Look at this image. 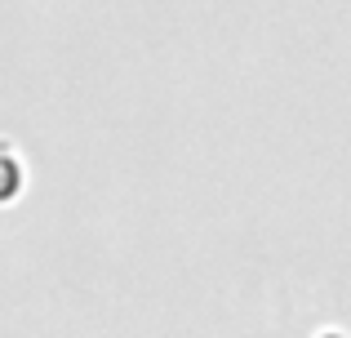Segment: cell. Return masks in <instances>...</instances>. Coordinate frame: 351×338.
Returning a JSON list of instances; mask_svg holds the SVG:
<instances>
[{
  "mask_svg": "<svg viewBox=\"0 0 351 338\" xmlns=\"http://www.w3.org/2000/svg\"><path fill=\"white\" fill-rule=\"evenodd\" d=\"M18 191H23V160L9 147H0V205H9Z\"/></svg>",
  "mask_w": 351,
  "mask_h": 338,
  "instance_id": "cell-1",
  "label": "cell"
}]
</instances>
